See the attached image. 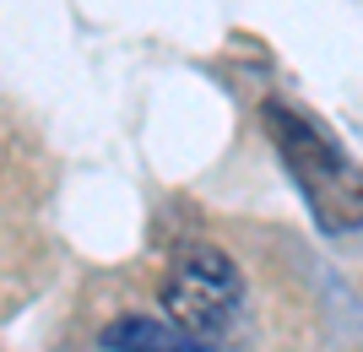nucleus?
I'll list each match as a JSON object with an SVG mask.
<instances>
[{"mask_svg":"<svg viewBox=\"0 0 363 352\" xmlns=\"http://www.w3.org/2000/svg\"><path fill=\"white\" fill-rule=\"evenodd\" d=\"M260 120H266V136H272L282 169L298 184L315 228L320 233H352L363 222V163H352L320 125H309L298 108L277 103V98L260 108Z\"/></svg>","mask_w":363,"mask_h":352,"instance_id":"obj_1","label":"nucleus"},{"mask_svg":"<svg viewBox=\"0 0 363 352\" xmlns=\"http://www.w3.org/2000/svg\"><path fill=\"white\" fill-rule=\"evenodd\" d=\"M163 309H168V325H179L201 341L228 336L244 309V276L233 266V255L217 244H184L168 261Z\"/></svg>","mask_w":363,"mask_h":352,"instance_id":"obj_2","label":"nucleus"},{"mask_svg":"<svg viewBox=\"0 0 363 352\" xmlns=\"http://www.w3.org/2000/svg\"><path fill=\"white\" fill-rule=\"evenodd\" d=\"M104 352H217L212 341L190 336L168 320H152V314H125L104 331Z\"/></svg>","mask_w":363,"mask_h":352,"instance_id":"obj_3","label":"nucleus"}]
</instances>
